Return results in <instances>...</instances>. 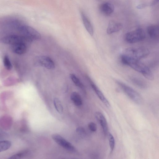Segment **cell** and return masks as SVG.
Returning <instances> with one entry per match:
<instances>
[{
    "mask_svg": "<svg viewBox=\"0 0 159 159\" xmlns=\"http://www.w3.org/2000/svg\"><path fill=\"white\" fill-rule=\"evenodd\" d=\"M148 6V3H143L138 5L137 8L139 9H142Z\"/></svg>",
    "mask_w": 159,
    "mask_h": 159,
    "instance_id": "26",
    "label": "cell"
},
{
    "mask_svg": "<svg viewBox=\"0 0 159 159\" xmlns=\"http://www.w3.org/2000/svg\"><path fill=\"white\" fill-rule=\"evenodd\" d=\"M95 116L98 121L102 128L103 133L105 136H107L109 133L107 123L105 116L100 112L97 111L95 114Z\"/></svg>",
    "mask_w": 159,
    "mask_h": 159,
    "instance_id": "9",
    "label": "cell"
},
{
    "mask_svg": "<svg viewBox=\"0 0 159 159\" xmlns=\"http://www.w3.org/2000/svg\"><path fill=\"white\" fill-rule=\"evenodd\" d=\"M27 152H20L15 154L10 157H9V159H20Z\"/></svg>",
    "mask_w": 159,
    "mask_h": 159,
    "instance_id": "23",
    "label": "cell"
},
{
    "mask_svg": "<svg viewBox=\"0 0 159 159\" xmlns=\"http://www.w3.org/2000/svg\"><path fill=\"white\" fill-rule=\"evenodd\" d=\"M147 33L152 39H156L159 37V27L157 25H151L147 28Z\"/></svg>",
    "mask_w": 159,
    "mask_h": 159,
    "instance_id": "15",
    "label": "cell"
},
{
    "mask_svg": "<svg viewBox=\"0 0 159 159\" xmlns=\"http://www.w3.org/2000/svg\"><path fill=\"white\" fill-rule=\"evenodd\" d=\"M3 62L4 66L6 69L9 70L12 69V65L7 56L6 55L4 57Z\"/></svg>",
    "mask_w": 159,
    "mask_h": 159,
    "instance_id": "22",
    "label": "cell"
},
{
    "mask_svg": "<svg viewBox=\"0 0 159 159\" xmlns=\"http://www.w3.org/2000/svg\"><path fill=\"white\" fill-rule=\"evenodd\" d=\"M149 53V50L145 47L129 48L125 50L122 54L130 58L140 60L146 57Z\"/></svg>",
    "mask_w": 159,
    "mask_h": 159,
    "instance_id": "2",
    "label": "cell"
},
{
    "mask_svg": "<svg viewBox=\"0 0 159 159\" xmlns=\"http://www.w3.org/2000/svg\"><path fill=\"white\" fill-rule=\"evenodd\" d=\"M145 37L144 30L142 29L139 28L127 33L125 35V39L127 43H133L143 40Z\"/></svg>",
    "mask_w": 159,
    "mask_h": 159,
    "instance_id": "4",
    "label": "cell"
},
{
    "mask_svg": "<svg viewBox=\"0 0 159 159\" xmlns=\"http://www.w3.org/2000/svg\"><path fill=\"white\" fill-rule=\"evenodd\" d=\"M88 127L89 129L93 132H95L97 129V125L93 122H90L89 124Z\"/></svg>",
    "mask_w": 159,
    "mask_h": 159,
    "instance_id": "24",
    "label": "cell"
},
{
    "mask_svg": "<svg viewBox=\"0 0 159 159\" xmlns=\"http://www.w3.org/2000/svg\"><path fill=\"white\" fill-rule=\"evenodd\" d=\"M107 135L109 141L111 152V153L114 150L115 146V140L113 135L110 132H109Z\"/></svg>",
    "mask_w": 159,
    "mask_h": 159,
    "instance_id": "21",
    "label": "cell"
},
{
    "mask_svg": "<svg viewBox=\"0 0 159 159\" xmlns=\"http://www.w3.org/2000/svg\"><path fill=\"white\" fill-rule=\"evenodd\" d=\"M114 9V7L113 5L108 2L102 3L99 7V9L101 12L106 16L111 15L113 12Z\"/></svg>",
    "mask_w": 159,
    "mask_h": 159,
    "instance_id": "11",
    "label": "cell"
},
{
    "mask_svg": "<svg viewBox=\"0 0 159 159\" xmlns=\"http://www.w3.org/2000/svg\"><path fill=\"white\" fill-rule=\"evenodd\" d=\"M120 59L123 64L140 73L147 79L150 80L154 79V75L151 70L140 60L130 58L122 54L121 56Z\"/></svg>",
    "mask_w": 159,
    "mask_h": 159,
    "instance_id": "1",
    "label": "cell"
},
{
    "mask_svg": "<svg viewBox=\"0 0 159 159\" xmlns=\"http://www.w3.org/2000/svg\"><path fill=\"white\" fill-rule=\"evenodd\" d=\"M53 103L57 111L60 114L62 113L63 107L60 100L57 98H55L53 100Z\"/></svg>",
    "mask_w": 159,
    "mask_h": 159,
    "instance_id": "19",
    "label": "cell"
},
{
    "mask_svg": "<svg viewBox=\"0 0 159 159\" xmlns=\"http://www.w3.org/2000/svg\"><path fill=\"white\" fill-rule=\"evenodd\" d=\"M122 28V24L115 21H110L108 25L107 30V32L108 34L119 31Z\"/></svg>",
    "mask_w": 159,
    "mask_h": 159,
    "instance_id": "12",
    "label": "cell"
},
{
    "mask_svg": "<svg viewBox=\"0 0 159 159\" xmlns=\"http://www.w3.org/2000/svg\"><path fill=\"white\" fill-rule=\"evenodd\" d=\"M11 145V143L8 140L0 141V152L9 149Z\"/></svg>",
    "mask_w": 159,
    "mask_h": 159,
    "instance_id": "18",
    "label": "cell"
},
{
    "mask_svg": "<svg viewBox=\"0 0 159 159\" xmlns=\"http://www.w3.org/2000/svg\"><path fill=\"white\" fill-rule=\"evenodd\" d=\"M70 99L74 104L77 106H80L82 103V101L80 95L76 92L72 93L70 95Z\"/></svg>",
    "mask_w": 159,
    "mask_h": 159,
    "instance_id": "16",
    "label": "cell"
},
{
    "mask_svg": "<svg viewBox=\"0 0 159 159\" xmlns=\"http://www.w3.org/2000/svg\"><path fill=\"white\" fill-rule=\"evenodd\" d=\"M88 79L92 88L99 98L106 107H110V103L107 99L105 98L102 91L88 77Z\"/></svg>",
    "mask_w": 159,
    "mask_h": 159,
    "instance_id": "10",
    "label": "cell"
},
{
    "mask_svg": "<svg viewBox=\"0 0 159 159\" xmlns=\"http://www.w3.org/2000/svg\"><path fill=\"white\" fill-rule=\"evenodd\" d=\"M130 80L133 84L139 88L144 89L146 87L145 82L139 78L132 77L130 78Z\"/></svg>",
    "mask_w": 159,
    "mask_h": 159,
    "instance_id": "17",
    "label": "cell"
},
{
    "mask_svg": "<svg viewBox=\"0 0 159 159\" xmlns=\"http://www.w3.org/2000/svg\"><path fill=\"white\" fill-rule=\"evenodd\" d=\"M116 83L132 101L138 104L141 103L143 99L141 96L138 92L121 82L116 81Z\"/></svg>",
    "mask_w": 159,
    "mask_h": 159,
    "instance_id": "3",
    "label": "cell"
},
{
    "mask_svg": "<svg viewBox=\"0 0 159 159\" xmlns=\"http://www.w3.org/2000/svg\"><path fill=\"white\" fill-rule=\"evenodd\" d=\"M36 63L39 66L49 69H53L55 66L53 60L49 57L45 56L38 57L36 58Z\"/></svg>",
    "mask_w": 159,
    "mask_h": 159,
    "instance_id": "8",
    "label": "cell"
},
{
    "mask_svg": "<svg viewBox=\"0 0 159 159\" xmlns=\"http://www.w3.org/2000/svg\"><path fill=\"white\" fill-rule=\"evenodd\" d=\"M11 49L15 53L22 54L25 53L27 49L26 43H21L11 45Z\"/></svg>",
    "mask_w": 159,
    "mask_h": 159,
    "instance_id": "14",
    "label": "cell"
},
{
    "mask_svg": "<svg viewBox=\"0 0 159 159\" xmlns=\"http://www.w3.org/2000/svg\"><path fill=\"white\" fill-rule=\"evenodd\" d=\"M1 41L3 43L11 45L21 43H26V42H30L28 39L22 35L13 34L9 35L3 37L1 39Z\"/></svg>",
    "mask_w": 159,
    "mask_h": 159,
    "instance_id": "6",
    "label": "cell"
},
{
    "mask_svg": "<svg viewBox=\"0 0 159 159\" xmlns=\"http://www.w3.org/2000/svg\"><path fill=\"white\" fill-rule=\"evenodd\" d=\"M20 30L22 35L30 42L33 40L38 39L41 37L40 34L31 27L28 26H22L20 27Z\"/></svg>",
    "mask_w": 159,
    "mask_h": 159,
    "instance_id": "5",
    "label": "cell"
},
{
    "mask_svg": "<svg viewBox=\"0 0 159 159\" xmlns=\"http://www.w3.org/2000/svg\"><path fill=\"white\" fill-rule=\"evenodd\" d=\"M76 131L80 134H84L85 132L84 129L82 127H79L77 128Z\"/></svg>",
    "mask_w": 159,
    "mask_h": 159,
    "instance_id": "25",
    "label": "cell"
},
{
    "mask_svg": "<svg viewBox=\"0 0 159 159\" xmlns=\"http://www.w3.org/2000/svg\"><path fill=\"white\" fill-rule=\"evenodd\" d=\"M80 14L85 29L89 34L92 36L93 34V30L90 20L83 11H81Z\"/></svg>",
    "mask_w": 159,
    "mask_h": 159,
    "instance_id": "13",
    "label": "cell"
},
{
    "mask_svg": "<svg viewBox=\"0 0 159 159\" xmlns=\"http://www.w3.org/2000/svg\"><path fill=\"white\" fill-rule=\"evenodd\" d=\"M52 138L58 144L63 148L70 151H75L74 146L60 135L54 134L52 136Z\"/></svg>",
    "mask_w": 159,
    "mask_h": 159,
    "instance_id": "7",
    "label": "cell"
},
{
    "mask_svg": "<svg viewBox=\"0 0 159 159\" xmlns=\"http://www.w3.org/2000/svg\"><path fill=\"white\" fill-rule=\"evenodd\" d=\"M70 77L73 83L77 86L84 89V87L82 84L81 82L79 79L74 74H70Z\"/></svg>",
    "mask_w": 159,
    "mask_h": 159,
    "instance_id": "20",
    "label": "cell"
}]
</instances>
